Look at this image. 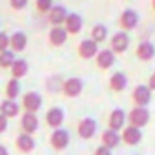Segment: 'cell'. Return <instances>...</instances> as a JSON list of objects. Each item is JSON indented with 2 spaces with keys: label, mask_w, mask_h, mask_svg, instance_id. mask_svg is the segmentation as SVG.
Listing matches in <instances>:
<instances>
[{
  "label": "cell",
  "mask_w": 155,
  "mask_h": 155,
  "mask_svg": "<svg viewBox=\"0 0 155 155\" xmlns=\"http://www.w3.org/2000/svg\"><path fill=\"white\" fill-rule=\"evenodd\" d=\"M66 31H68V35H79L81 31H82V28H84V18H82V15H79V13H68V17H66V20H64V26H62Z\"/></svg>",
  "instance_id": "cell-14"
},
{
  "label": "cell",
  "mask_w": 155,
  "mask_h": 155,
  "mask_svg": "<svg viewBox=\"0 0 155 155\" xmlns=\"http://www.w3.org/2000/svg\"><path fill=\"white\" fill-rule=\"evenodd\" d=\"M53 6H55L53 0H35V9L40 15H48L53 9Z\"/></svg>",
  "instance_id": "cell-28"
},
{
  "label": "cell",
  "mask_w": 155,
  "mask_h": 155,
  "mask_svg": "<svg viewBox=\"0 0 155 155\" xmlns=\"http://www.w3.org/2000/svg\"><path fill=\"white\" fill-rule=\"evenodd\" d=\"M68 13H69V11H68L64 6L57 4V6H53V9L46 15V18H48V22L51 24V28H55V26H64V20H66Z\"/></svg>",
  "instance_id": "cell-20"
},
{
  "label": "cell",
  "mask_w": 155,
  "mask_h": 155,
  "mask_svg": "<svg viewBox=\"0 0 155 155\" xmlns=\"http://www.w3.org/2000/svg\"><path fill=\"white\" fill-rule=\"evenodd\" d=\"M108 130H113V131H122L124 130V126H126V111L122 110V108H115V110H111L110 111V115H108Z\"/></svg>",
  "instance_id": "cell-11"
},
{
  "label": "cell",
  "mask_w": 155,
  "mask_h": 155,
  "mask_svg": "<svg viewBox=\"0 0 155 155\" xmlns=\"http://www.w3.org/2000/svg\"><path fill=\"white\" fill-rule=\"evenodd\" d=\"M0 155H9V150L4 144H0Z\"/></svg>",
  "instance_id": "cell-34"
},
{
  "label": "cell",
  "mask_w": 155,
  "mask_h": 155,
  "mask_svg": "<svg viewBox=\"0 0 155 155\" xmlns=\"http://www.w3.org/2000/svg\"><path fill=\"white\" fill-rule=\"evenodd\" d=\"M130 35L126 33V31H117V33H113L111 35V38H110V49L115 53V55H119V53H124V51H128V48H130Z\"/></svg>",
  "instance_id": "cell-9"
},
{
  "label": "cell",
  "mask_w": 155,
  "mask_h": 155,
  "mask_svg": "<svg viewBox=\"0 0 155 155\" xmlns=\"http://www.w3.org/2000/svg\"><path fill=\"white\" fill-rule=\"evenodd\" d=\"M137 26H139V13H137L135 9H131V8H126V9L119 15V28H120V31L130 33V31H133Z\"/></svg>",
  "instance_id": "cell-5"
},
{
  "label": "cell",
  "mask_w": 155,
  "mask_h": 155,
  "mask_svg": "<svg viewBox=\"0 0 155 155\" xmlns=\"http://www.w3.org/2000/svg\"><path fill=\"white\" fill-rule=\"evenodd\" d=\"M69 131L64 130V128H58V130H53L51 135H49V146L55 150V151H64L68 146H69Z\"/></svg>",
  "instance_id": "cell-7"
},
{
  "label": "cell",
  "mask_w": 155,
  "mask_h": 155,
  "mask_svg": "<svg viewBox=\"0 0 155 155\" xmlns=\"http://www.w3.org/2000/svg\"><path fill=\"white\" fill-rule=\"evenodd\" d=\"M93 155H111V150H108V148H104V146H99V148H95Z\"/></svg>",
  "instance_id": "cell-33"
},
{
  "label": "cell",
  "mask_w": 155,
  "mask_h": 155,
  "mask_svg": "<svg viewBox=\"0 0 155 155\" xmlns=\"http://www.w3.org/2000/svg\"><path fill=\"white\" fill-rule=\"evenodd\" d=\"M48 40H49V46H53V48H60V46H64L66 40H68V31H66L62 26H55V28L49 29V33H48Z\"/></svg>",
  "instance_id": "cell-21"
},
{
  "label": "cell",
  "mask_w": 155,
  "mask_h": 155,
  "mask_svg": "<svg viewBox=\"0 0 155 155\" xmlns=\"http://www.w3.org/2000/svg\"><path fill=\"white\" fill-rule=\"evenodd\" d=\"M42 104H44V101L38 91H26L22 95L20 108H24V111H28V113H37L42 108Z\"/></svg>",
  "instance_id": "cell-6"
},
{
  "label": "cell",
  "mask_w": 155,
  "mask_h": 155,
  "mask_svg": "<svg viewBox=\"0 0 155 155\" xmlns=\"http://www.w3.org/2000/svg\"><path fill=\"white\" fill-rule=\"evenodd\" d=\"M9 71H11V79L20 81V79H24V77L29 73V64H28L26 58H17L13 62V66H11Z\"/></svg>",
  "instance_id": "cell-24"
},
{
  "label": "cell",
  "mask_w": 155,
  "mask_h": 155,
  "mask_svg": "<svg viewBox=\"0 0 155 155\" xmlns=\"http://www.w3.org/2000/svg\"><path fill=\"white\" fill-rule=\"evenodd\" d=\"M0 113H2L6 119H15L20 115V104L17 101H9V99H4L0 102Z\"/></svg>",
  "instance_id": "cell-23"
},
{
  "label": "cell",
  "mask_w": 155,
  "mask_h": 155,
  "mask_svg": "<svg viewBox=\"0 0 155 155\" xmlns=\"http://www.w3.org/2000/svg\"><path fill=\"white\" fill-rule=\"evenodd\" d=\"M9 49V35L4 33V31H0V53Z\"/></svg>",
  "instance_id": "cell-29"
},
{
  "label": "cell",
  "mask_w": 155,
  "mask_h": 155,
  "mask_svg": "<svg viewBox=\"0 0 155 155\" xmlns=\"http://www.w3.org/2000/svg\"><path fill=\"white\" fill-rule=\"evenodd\" d=\"M15 60H17V55L11 49H6V51L0 53V68H2V69H11Z\"/></svg>",
  "instance_id": "cell-27"
},
{
  "label": "cell",
  "mask_w": 155,
  "mask_h": 155,
  "mask_svg": "<svg viewBox=\"0 0 155 155\" xmlns=\"http://www.w3.org/2000/svg\"><path fill=\"white\" fill-rule=\"evenodd\" d=\"M122 144V139H120V133L119 131H113V130H102L101 131V146L108 148V150H113V148H119Z\"/></svg>",
  "instance_id": "cell-17"
},
{
  "label": "cell",
  "mask_w": 155,
  "mask_h": 155,
  "mask_svg": "<svg viewBox=\"0 0 155 155\" xmlns=\"http://www.w3.org/2000/svg\"><path fill=\"white\" fill-rule=\"evenodd\" d=\"M150 110L148 108H139V106H133L128 113H126V120L130 126H135L139 130H142L144 126H148L150 122Z\"/></svg>",
  "instance_id": "cell-1"
},
{
  "label": "cell",
  "mask_w": 155,
  "mask_h": 155,
  "mask_svg": "<svg viewBox=\"0 0 155 155\" xmlns=\"http://www.w3.org/2000/svg\"><path fill=\"white\" fill-rule=\"evenodd\" d=\"M135 57L140 60V62H150L153 57H155V46L153 42L150 40H140L135 48Z\"/></svg>",
  "instance_id": "cell-18"
},
{
  "label": "cell",
  "mask_w": 155,
  "mask_h": 155,
  "mask_svg": "<svg viewBox=\"0 0 155 155\" xmlns=\"http://www.w3.org/2000/svg\"><path fill=\"white\" fill-rule=\"evenodd\" d=\"M115 60H117V55H115L110 48L101 49V51L97 53V57H95V64H97V68H99L101 71H108L110 68H113Z\"/></svg>",
  "instance_id": "cell-15"
},
{
  "label": "cell",
  "mask_w": 155,
  "mask_h": 155,
  "mask_svg": "<svg viewBox=\"0 0 155 155\" xmlns=\"http://www.w3.org/2000/svg\"><path fill=\"white\" fill-rule=\"evenodd\" d=\"M64 120H66V113H64V110H62L60 106H51V108L46 111V115H44V122H46V126H49L51 130L62 128Z\"/></svg>",
  "instance_id": "cell-8"
},
{
  "label": "cell",
  "mask_w": 155,
  "mask_h": 155,
  "mask_svg": "<svg viewBox=\"0 0 155 155\" xmlns=\"http://www.w3.org/2000/svg\"><path fill=\"white\" fill-rule=\"evenodd\" d=\"M15 148H17L18 153H22V155H29V153L35 151V148H37V140H35L33 135L20 133V135H17V139H15Z\"/></svg>",
  "instance_id": "cell-12"
},
{
  "label": "cell",
  "mask_w": 155,
  "mask_h": 155,
  "mask_svg": "<svg viewBox=\"0 0 155 155\" xmlns=\"http://www.w3.org/2000/svg\"><path fill=\"white\" fill-rule=\"evenodd\" d=\"M75 128H77V135H79L82 140H91L97 135L99 124H97V120L93 117H82V119H79V122H77Z\"/></svg>",
  "instance_id": "cell-2"
},
{
  "label": "cell",
  "mask_w": 155,
  "mask_h": 155,
  "mask_svg": "<svg viewBox=\"0 0 155 155\" xmlns=\"http://www.w3.org/2000/svg\"><path fill=\"white\" fill-rule=\"evenodd\" d=\"M146 86L151 90V93L155 91V71H151V75L148 77V82H146Z\"/></svg>",
  "instance_id": "cell-32"
},
{
  "label": "cell",
  "mask_w": 155,
  "mask_h": 155,
  "mask_svg": "<svg viewBox=\"0 0 155 155\" xmlns=\"http://www.w3.org/2000/svg\"><path fill=\"white\" fill-rule=\"evenodd\" d=\"M38 126H40V122H38V115L37 113H28V111L22 113V117H20V130H22V133L33 135V133L38 131Z\"/></svg>",
  "instance_id": "cell-16"
},
{
  "label": "cell",
  "mask_w": 155,
  "mask_h": 155,
  "mask_svg": "<svg viewBox=\"0 0 155 155\" xmlns=\"http://www.w3.org/2000/svg\"><path fill=\"white\" fill-rule=\"evenodd\" d=\"M120 139H122V144H126V146H137L142 142V130L126 124L124 130L120 131Z\"/></svg>",
  "instance_id": "cell-13"
},
{
  "label": "cell",
  "mask_w": 155,
  "mask_h": 155,
  "mask_svg": "<svg viewBox=\"0 0 155 155\" xmlns=\"http://www.w3.org/2000/svg\"><path fill=\"white\" fill-rule=\"evenodd\" d=\"M90 38L97 44H102L106 38H108V28L104 24H95L91 28V33H90Z\"/></svg>",
  "instance_id": "cell-26"
},
{
  "label": "cell",
  "mask_w": 155,
  "mask_h": 155,
  "mask_svg": "<svg viewBox=\"0 0 155 155\" xmlns=\"http://www.w3.org/2000/svg\"><path fill=\"white\" fill-rule=\"evenodd\" d=\"M8 126H9V119H6L2 113H0V133H4L8 130Z\"/></svg>",
  "instance_id": "cell-31"
},
{
  "label": "cell",
  "mask_w": 155,
  "mask_h": 155,
  "mask_svg": "<svg viewBox=\"0 0 155 155\" xmlns=\"http://www.w3.org/2000/svg\"><path fill=\"white\" fill-rule=\"evenodd\" d=\"M108 88H110L113 93H122V91L128 88V77H126V73H122V71L111 73L110 81H108Z\"/></svg>",
  "instance_id": "cell-19"
},
{
  "label": "cell",
  "mask_w": 155,
  "mask_h": 155,
  "mask_svg": "<svg viewBox=\"0 0 155 155\" xmlns=\"http://www.w3.org/2000/svg\"><path fill=\"white\" fill-rule=\"evenodd\" d=\"M9 4H11V8H13L15 11H20V9H24V8H28L29 0H9Z\"/></svg>",
  "instance_id": "cell-30"
},
{
  "label": "cell",
  "mask_w": 155,
  "mask_h": 155,
  "mask_svg": "<svg viewBox=\"0 0 155 155\" xmlns=\"http://www.w3.org/2000/svg\"><path fill=\"white\" fill-rule=\"evenodd\" d=\"M151 11L155 13V0H151Z\"/></svg>",
  "instance_id": "cell-35"
},
{
  "label": "cell",
  "mask_w": 155,
  "mask_h": 155,
  "mask_svg": "<svg viewBox=\"0 0 155 155\" xmlns=\"http://www.w3.org/2000/svg\"><path fill=\"white\" fill-rule=\"evenodd\" d=\"M84 90V81L79 77H68L62 81V95L66 99H77Z\"/></svg>",
  "instance_id": "cell-3"
},
{
  "label": "cell",
  "mask_w": 155,
  "mask_h": 155,
  "mask_svg": "<svg viewBox=\"0 0 155 155\" xmlns=\"http://www.w3.org/2000/svg\"><path fill=\"white\" fill-rule=\"evenodd\" d=\"M28 48V35L24 31H15L13 35H9V49L15 53H20Z\"/></svg>",
  "instance_id": "cell-22"
},
{
  "label": "cell",
  "mask_w": 155,
  "mask_h": 155,
  "mask_svg": "<svg viewBox=\"0 0 155 155\" xmlns=\"http://www.w3.org/2000/svg\"><path fill=\"white\" fill-rule=\"evenodd\" d=\"M20 91H22L20 81H17V79H9V81L6 82V88H4L6 99H9V101H17V99L20 97Z\"/></svg>",
  "instance_id": "cell-25"
},
{
  "label": "cell",
  "mask_w": 155,
  "mask_h": 155,
  "mask_svg": "<svg viewBox=\"0 0 155 155\" xmlns=\"http://www.w3.org/2000/svg\"><path fill=\"white\" fill-rule=\"evenodd\" d=\"M99 51H101V49H99V44L93 42L91 38H84V40L79 42V46H77V55H79L82 60H91V58H95Z\"/></svg>",
  "instance_id": "cell-10"
},
{
  "label": "cell",
  "mask_w": 155,
  "mask_h": 155,
  "mask_svg": "<svg viewBox=\"0 0 155 155\" xmlns=\"http://www.w3.org/2000/svg\"><path fill=\"white\" fill-rule=\"evenodd\" d=\"M151 90L146 86V84H137L133 90H131V102L133 106H139V108H148V104L151 102Z\"/></svg>",
  "instance_id": "cell-4"
}]
</instances>
